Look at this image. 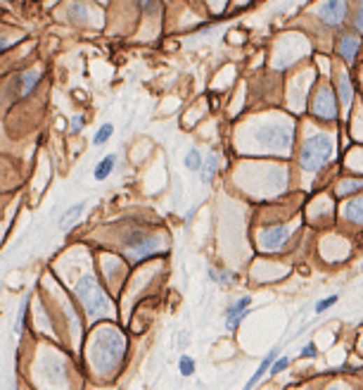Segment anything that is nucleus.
<instances>
[{
  "instance_id": "nucleus-9",
  "label": "nucleus",
  "mask_w": 363,
  "mask_h": 390,
  "mask_svg": "<svg viewBox=\"0 0 363 390\" xmlns=\"http://www.w3.org/2000/svg\"><path fill=\"white\" fill-rule=\"evenodd\" d=\"M250 305H252V298L242 295L240 300H235L231 307H228V312H226V326L231 328V331H235V328L242 323V319L247 316V312H250Z\"/></svg>"
},
{
  "instance_id": "nucleus-19",
  "label": "nucleus",
  "mask_w": 363,
  "mask_h": 390,
  "mask_svg": "<svg viewBox=\"0 0 363 390\" xmlns=\"http://www.w3.org/2000/svg\"><path fill=\"white\" fill-rule=\"evenodd\" d=\"M112 134H114V127L112 124H102V127L98 129V134H95V138H93V146H105L107 141H110L112 138Z\"/></svg>"
},
{
  "instance_id": "nucleus-1",
  "label": "nucleus",
  "mask_w": 363,
  "mask_h": 390,
  "mask_svg": "<svg viewBox=\"0 0 363 390\" xmlns=\"http://www.w3.org/2000/svg\"><path fill=\"white\" fill-rule=\"evenodd\" d=\"M126 338L119 328H100L90 347V364L100 376H110L126 357Z\"/></svg>"
},
{
  "instance_id": "nucleus-13",
  "label": "nucleus",
  "mask_w": 363,
  "mask_h": 390,
  "mask_svg": "<svg viewBox=\"0 0 363 390\" xmlns=\"http://www.w3.org/2000/svg\"><path fill=\"white\" fill-rule=\"evenodd\" d=\"M41 81V71L38 69H29V71H22L20 74V86H22V95H27V93H31L34 88H36V83Z\"/></svg>"
},
{
  "instance_id": "nucleus-3",
  "label": "nucleus",
  "mask_w": 363,
  "mask_h": 390,
  "mask_svg": "<svg viewBox=\"0 0 363 390\" xmlns=\"http://www.w3.org/2000/svg\"><path fill=\"white\" fill-rule=\"evenodd\" d=\"M332 150H335V143H332L330 134L308 136L299 148V167L304 172H311V174L320 172L330 162Z\"/></svg>"
},
{
  "instance_id": "nucleus-15",
  "label": "nucleus",
  "mask_w": 363,
  "mask_h": 390,
  "mask_svg": "<svg viewBox=\"0 0 363 390\" xmlns=\"http://www.w3.org/2000/svg\"><path fill=\"white\" fill-rule=\"evenodd\" d=\"M361 209H363L361 197H352V200L347 202V207H344V217L352 219V221H356V224H359V221H361Z\"/></svg>"
},
{
  "instance_id": "nucleus-25",
  "label": "nucleus",
  "mask_w": 363,
  "mask_h": 390,
  "mask_svg": "<svg viewBox=\"0 0 363 390\" xmlns=\"http://www.w3.org/2000/svg\"><path fill=\"white\" fill-rule=\"evenodd\" d=\"M316 345H313V343H308L306 347H304V350H301V355H304V357H316Z\"/></svg>"
},
{
  "instance_id": "nucleus-14",
  "label": "nucleus",
  "mask_w": 363,
  "mask_h": 390,
  "mask_svg": "<svg viewBox=\"0 0 363 390\" xmlns=\"http://www.w3.org/2000/svg\"><path fill=\"white\" fill-rule=\"evenodd\" d=\"M114 162H117V155H107V158H102L98 162V167H95V172H93L98 181H105V179L114 172Z\"/></svg>"
},
{
  "instance_id": "nucleus-18",
  "label": "nucleus",
  "mask_w": 363,
  "mask_h": 390,
  "mask_svg": "<svg viewBox=\"0 0 363 390\" xmlns=\"http://www.w3.org/2000/svg\"><path fill=\"white\" fill-rule=\"evenodd\" d=\"M185 167H187V169H192V172L202 169V153H199L197 148L187 150V155H185Z\"/></svg>"
},
{
  "instance_id": "nucleus-27",
  "label": "nucleus",
  "mask_w": 363,
  "mask_h": 390,
  "mask_svg": "<svg viewBox=\"0 0 363 390\" xmlns=\"http://www.w3.org/2000/svg\"><path fill=\"white\" fill-rule=\"evenodd\" d=\"M8 46H10V43H8V39H5V36H0V53H3Z\"/></svg>"
},
{
  "instance_id": "nucleus-16",
  "label": "nucleus",
  "mask_w": 363,
  "mask_h": 390,
  "mask_svg": "<svg viewBox=\"0 0 363 390\" xmlns=\"http://www.w3.org/2000/svg\"><path fill=\"white\" fill-rule=\"evenodd\" d=\"M216 167H219V155L211 153L207 162H202V179L204 181H211V176H214Z\"/></svg>"
},
{
  "instance_id": "nucleus-26",
  "label": "nucleus",
  "mask_w": 363,
  "mask_h": 390,
  "mask_svg": "<svg viewBox=\"0 0 363 390\" xmlns=\"http://www.w3.org/2000/svg\"><path fill=\"white\" fill-rule=\"evenodd\" d=\"M359 186H361L359 181H354V183H347V186H344V188L340 190V193L344 195V193H349V190H359Z\"/></svg>"
},
{
  "instance_id": "nucleus-6",
  "label": "nucleus",
  "mask_w": 363,
  "mask_h": 390,
  "mask_svg": "<svg viewBox=\"0 0 363 390\" xmlns=\"http://www.w3.org/2000/svg\"><path fill=\"white\" fill-rule=\"evenodd\" d=\"M311 115L323 119V122H332L337 117V100H335V91L330 86H320L316 95H313Z\"/></svg>"
},
{
  "instance_id": "nucleus-24",
  "label": "nucleus",
  "mask_w": 363,
  "mask_h": 390,
  "mask_svg": "<svg viewBox=\"0 0 363 390\" xmlns=\"http://www.w3.org/2000/svg\"><path fill=\"white\" fill-rule=\"evenodd\" d=\"M83 129V117H74L71 119V134H78Z\"/></svg>"
},
{
  "instance_id": "nucleus-23",
  "label": "nucleus",
  "mask_w": 363,
  "mask_h": 390,
  "mask_svg": "<svg viewBox=\"0 0 363 390\" xmlns=\"http://www.w3.org/2000/svg\"><path fill=\"white\" fill-rule=\"evenodd\" d=\"M27 312H29V298L22 302V312H20V321H17V333L24 331V321H27Z\"/></svg>"
},
{
  "instance_id": "nucleus-10",
  "label": "nucleus",
  "mask_w": 363,
  "mask_h": 390,
  "mask_svg": "<svg viewBox=\"0 0 363 390\" xmlns=\"http://www.w3.org/2000/svg\"><path fill=\"white\" fill-rule=\"evenodd\" d=\"M278 352H280V347H273V350H271V352H266V357L262 359V364H259V369L254 371V376H252V379L245 383V390H252L254 386H257L259 381L264 379V376H266V371H269V369H271V364H273V359H278Z\"/></svg>"
},
{
  "instance_id": "nucleus-21",
  "label": "nucleus",
  "mask_w": 363,
  "mask_h": 390,
  "mask_svg": "<svg viewBox=\"0 0 363 390\" xmlns=\"http://www.w3.org/2000/svg\"><path fill=\"white\" fill-rule=\"evenodd\" d=\"M287 367H290V359L287 357H280V359H273V364H271L269 371L276 376V374H280V371H285Z\"/></svg>"
},
{
  "instance_id": "nucleus-28",
  "label": "nucleus",
  "mask_w": 363,
  "mask_h": 390,
  "mask_svg": "<svg viewBox=\"0 0 363 390\" xmlns=\"http://www.w3.org/2000/svg\"><path fill=\"white\" fill-rule=\"evenodd\" d=\"M325 390H344V388H340V386H330V388H325Z\"/></svg>"
},
{
  "instance_id": "nucleus-5",
  "label": "nucleus",
  "mask_w": 363,
  "mask_h": 390,
  "mask_svg": "<svg viewBox=\"0 0 363 390\" xmlns=\"http://www.w3.org/2000/svg\"><path fill=\"white\" fill-rule=\"evenodd\" d=\"M292 134H294L292 124H287V122H266L254 129V138L266 148L287 150L290 143H292Z\"/></svg>"
},
{
  "instance_id": "nucleus-11",
  "label": "nucleus",
  "mask_w": 363,
  "mask_h": 390,
  "mask_svg": "<svg viewBox=\"0 0 363 390\" xmlns=\"http://www.w3.org/2000/svg\"><path fill=\"white\" fill-rule=\"evenodd\" d=\"M340 55L344 57V62L347 64H352L356 55H359V39H356L354 34H347V36H342V41H340Z\"/></svg>"
},
{
  "instance_id": "nucleus-8",
  "label": "nucleus",
  "mask_w": 363,
  "mask_h": 390,
  "mask_svg": "<svg viewBox=\"0 0 363 390\" xmlns=\"http://www.w3.org/2000/svg\"><path fill=\"white\" fill-rule=\"evenodd\" d=\"M318 17L323 20L328 27H340L347 17V3H340V0H330V3H323L318 10Z\"/></svg>"
},
{
  "instance_id": "nucleus-17",
  "label": "nucleus",
  "mask_w": 363,
  "mask_h": 390,
  "mask_svg": "<svg viewBox=\"0 0 363 390\" xmlns=\"http://www.w3.org/2000/svg\"><path fill=\"white\" fill-rule=\"evenodd\" d=\"M340 95H342V103L344 105H349L352 103V95H354V86H352V81H349V76L347 74H342V79H340Z\"/></svg>"
},
{
  "instance_id": "nucleus-22",
  "label": "nucleus",
  "mask_w": 363,
  "mask_h": 390,
  "mask_svg": "<svg viewBox=\"0 0 363 390\" xmlns=\"http://www.w3.org/2000/svg\"><path fill=\"white\" fill-rule=\"evenodd\" d=\"M337 300H340L337 295H330V298H325V300H320V302H316V314H320V312H325L328 307H332Z\"/></svg>"
},
{
  "instance_id": "nucleus-2",
  "label": "nucleus",
  "mask_w": 363,
  "mask_h": 390,
  "mask_svg": "<svg viewBox=\"0 0 363 390\" xmlns=\"http://www.w3.org/2000/svg\"><path fill=\"white\" fill-rule=\"evenodd\" d=\"M74 293L78 302L83 305V312L88 314V319H105V316L114 314V302L102 291V286L98 284V279L93 274H83L78 279Z\"/></svg>"
},
{
  "instance_id": "nucleus-12",
  "label": "nucleus",
  "mask_w": 363,
  "mask_h": 390,
  "mask_svg": "<svg viewBox=\"0 0 363 390\" xmlns=\"http://www.w3.org/2000/svg\"><path fill=\"white\" fill-rule=\"evenodd\" d=\"M83 209H86V202H76L74 207L66 209V212L62 214V219H59V229H62V231H69L71 226H74L76 221H78V217H81Z\"/></svg>"
},
{
  "instance_id": "nucleus-4",
  "label": "nucleus",
  "mask_w": 363,
  "mask_h": 390,
  "mask_svg": "<svg viewBox=\"0 0 363 390\" xmlns=\"http://www.w3.org/2000/svg\"><path fill=\"white\" fill-rule=\"evenodd\" d=\"M162 248H164L162 236H150V233H145V231H131L129 236L124 238V250H126V255L131 257V262L150 260V257L159 253Z\"/></svg>"
},
{
  "instance_id": "nucleus-7",
  "label": "nucleus",
  "mask_w": 363,
  "mask_h": 390,
  "mask_svg": "<svg viewBox=\"0 0 363 390\" xmlns=\"http://www.w3.org/2000/svg\"><path fill=\"white\" fill-rule=\"evenodd\" d=\"M287 238H290L287 226H266V229L259 231V245L266 253H278L287 243Z\"/></svg>"
},
{
  "instance_id": "nucleus-20",
  "label": "nucleus",
  "mask_w": 363,
  "mask_h": 390,
  "mask_svg": "<svg viewBox=\"0 0 363 390\" xmlns=\"http://www.w3.org/2000/svg\"><path fill=\"white\" fill-rule=\"evenodd\" d=\"M178 367H180V374H183V376H192V374H195V359L183 355V357H180Z\"/></svg>"
}]
</instances>
